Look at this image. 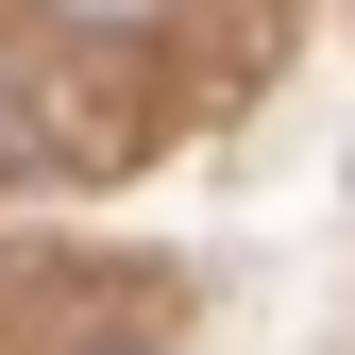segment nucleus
Segmentation results:
<instances>
[{"instance_id":"f257e3e1","label":"nucleus","mask_w":355,"mask_h":355,"mask_svg":"<svg viewBox=\"0 0 355 355\" xmlns=\"http://www.w3.org/2000/svg\"><path fill=\"white\" fill-rule=\"evenodd\" d=\"M51 17H153V0H51Z\"/></svg>"}]
</instances>
